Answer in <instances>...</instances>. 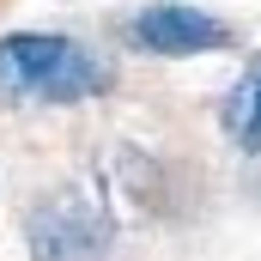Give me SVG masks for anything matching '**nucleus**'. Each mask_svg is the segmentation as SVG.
<instances>
[{"instance_id": "nucleus-1", "label": "nucleus", "mask_w": 261, "mask_h": 261, "mask_svg": "<svg viewBox=\"0 0 261 261\" xmlns=\"http://www.w3.org/2000/svg\"><path fill=\"white\" fill-rule=\"evenodd\" d=\"M110 67L97 49L61 31H12L0 37V97L6 103H85L110 91Z\"/></svg>"}, {"instance_id": "nucleus-3", "label": "nucleus", "mask_w": 261, "mask_h": 261, "mask_svg": "<svg viewBox=\"0 0 261 261\" xmlns=\"http://www.w3.org/2000/svg\"><path fill=\"white\" fill-rule=\"evenodd\" d=\"M128 43L146 55H164V61H189V55H219L237 43V31L206 12L195 0H146L128 18Z\"/></svg>"}, {"instance_id": "nucleus-2", "label": "nucleus", "mask_w": 261, "mask_h": 261, "mask_svg": "<svg viewBox=\"0 0 261 261\" xmlns=\"http://www.w3.org/2000/svg\"><path fill=\"white\" fill-rule=\"evenodd\" d=\"M24 249L31 261H110L116 249V225L97 200L55 189V195L31 200L24 213Z\"/></svg>"}, {"instance_id": "nucleus-4", "label": "nucleus", "mask_w": 261, "mask_h": 261, "mask_svg": "<svg viewBox=\"0 0 261 261\" xmlns=\"http://www.w3.org/2000/svg\"><path fill=\"white\" fill-rule=\"evenodd\" d=\"M219 128H225V140L237 152H261V55H249L243 73H237V85L225 91Z\"/></svg>"}]
</instances>
